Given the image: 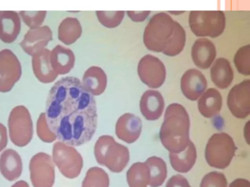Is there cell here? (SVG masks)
<instances>
[{
  "instance_id": "12",
  "label": "cell",
  "mask_w": 250,
  "mask_h": 187,
  "mask_svg": "<svg viewBox=\"0 0 250 187\" xmlns=\"http://www.w3.org/2000/svg\"><path fill=\"white\" fill-rule=\"evenodd\" d=\"M228 106L237 118L244 119L250 114V80H243L235 85L228 96Z\"/></svg>"
},
{
  "instance_id": "13",
  "label": "cell",
  "mask_w": 250,
  "mask_h": 187,
  "mask_svg": "<svg viewBox=\"0 0 250 187\" xmlns=\"http://www.w3.org/2000/svg\"><path fill=\"white\" fill-rule=\"evenodd\" d=\"M53 39L52 29L46 25L30 29L24 35L20 46L23 51L30 56L45 49Z\"/></svg>"
},
{
  "instance_id": "11",
  "label": "cell",
  "mask_w": 250,
  "mask_h": 187,
  "mask_svg": "<svg viewBox=\"0 0 250 187\" xmlns=\"http://www.w3.org/2000/svg\"><path fill=\"white\" fill-rule=\"evenodd\" d=\"M139 77L151 89L160 88L166 79V67L158 57L150 54L143 56L137 66Z\"/></svg>"
},
{
  "instance_id": "28",
  "label": "cell",
  "mask_w": 250,
  "mask_h": 187,
  "mask_svg": "<svg viewBox=\"0 0 250 187\" xmlns=\"http://www.w3.org/2000/svg\"><path fill=\"white\" fill-rule=\"evenodd\" d=\"M150 171V187H159L165 182L167 175V168L165 161L157 156H151L146 160Z\"/></svg>"
},
{
  "instance_id": "5",
  "label": "cell",
  "mask_w": 250,
  "mask_h": 187,
  "mask_svg": "<svg viewBox=\"0 0 250 187\" xmlns=\"http://www.w3.org/2000/svg\"><path fill=\"white\" fill-rule=\"evenodd\" d=\"M236 146L233 139L225 132L213 134L206 145L205 156L209 166L216 169L228 168L235 156Z\"/></svg>"
},
{
  "instance_id": "18",
  "label": "cell",
  "mask_w": 250,
  "mask_h": 187,
  "mask_svg": "<svg viewBox=\"0 0 250 187\" xmlns=\"http://www.w3.org/2000/svg\"><path fill=\"white\" fill-rule=\"evenodd\" d=\"M50 53V50L45 48L32 56V67L35 76L41 83L46 84L53 83L58 77L51 65Z\"/></svg>"
},
{
  "instance_id": "30",
  "label": "cell",
  "mask_w": 250,
  "mask_h": 187,
  "mask_svg": "<svg viewBox=\"0 0 250 187\" xmlns=\"http://www.w3.org/2000/svg\"><path fill=\"white\" fill-rule=\"evenodd\" d=\"M109 178L106 171L99 167H93L87 170L82 187H109Z\"/></svg>"
},
{
  "instance_id": "26",
  "label": "cell",
  "mask_w": 250,
  "mask_h": 187,
  "mask_svg": "<svg viewBox=\"0 0 250 187\" xmlns=\"http://www.w3.org/2000/svg\"><path fill=\"white\" fill-rule=\"evenodd\" d=\"M83 34V27L80 20L75 17L62 19L58 26V39L65 45L75 43Z\"/></svg>"
},
{
  "instance_id": "8",
  "label": "cell",
  "mask_w": 250,
  "mask_h": 187,
  "mask_svg": "<svg viewBox=\"0 0 250 187\" xmlns=\"http://www.w3.org/2000/svg\"><path fill=\"white\" fill-rule=\"evenodd\" d=\"M52 160L65 178L74 179L81 173L83 158L72 146L61 141L56 142L52 149Z\"/></svg>"
},
{
  "instance_id": "27",
  "label": "cell",
  "mask_w": 250,
  "mask_h": 187,
  "mask_svg": "<svg viewBox=\"0 0 250 187\" xmlns=\"http://www.w3.org/2000/svg\"><path fill=\"white\" fill-rule=\"evenodd\" d=\"M129 187H147L150 181V171L146 162L133 164L126 172Z\"/></svg>"
},
{
  "instance_id": "32",
  "label": "cell",
  "mask_w": 250,
  "mask_h": 187,
  "mask_svg": "<svg viewBox=\"0 0 250 187\" xmlns=\"http://www.w3.org/2000/svg\"><path fill=\"white\" fill-rule=\"evenodd\" d=\"M96 15L101 24L109 29H114L122 23L125 11H96Z\"/></svg>"
},
{
  "instance_id": "4",
  "label": "cell",
  "mask_w": 250,
  "mask_h": 187,
  "mask_svg": "<svg viewBox=\"0 0 250 187\" xmlns=\"http://www.w3.org/2000/svg\"><path fill=\"white\" fill-rule=\"evenodd\" d=\"M175 21L166 13H156L152 16L143 34L146 48L153 52H163L173 34Z\"/></svg>"
},
{
  "instance_id": "21",
  "label": "cell",
  "mask_w": 250,
  "mask_h": 187,
  "mask_svg": "<svg viewBox=\"0 0 250 187\" xmlns=\"http://www.w3.org/2000/svg\"><path fill=\"white\" fill-rule=\"evenodd\" d=\"M23 170L22 159L14 149H7L0 156V172L8 181H14L21 176Z\"/></svg>"
},
{
  "instance_id": "29",
  "label": "cell",
  "mask_w": 250,
  "mask_h": 187,
  "mask_svg": "<svg viewBox=\"0 0 250 187\" xmlns=\"http://www.w3.org/2000/svg\"><path fill=\"white\" fill-rule=\"evenodd\" d=\"M187 41L185 29L178 22L175 21L173 34L168 42L163 54L168 56H175L184 50Z\"/></svg>"
},
{
  "instance_id": "22",
  "label": "cell",
  "mask_w": 250,
  "mask_h": 187,
  "mask_svg": "<svg viewBox=\"0 0 250 187\" xmlns=\"http://www.w3.org/2000/svg\"><path fill=\"white\" fill-rule=\"evenodd\" d=\"M82 83L93 96H99L106 90L107 76L100 67L92 66L84 72Z\"/></svg>"
},
{
  "instance_id": "17",
  "label": "cell",
  "mask_w": 250,
  "mask_h": 187,
  "mask_svg": "<svg viewBox=\"0 0 250 187\" xmlns=\"http://www.w3.org/2000/svg\"><path fill=\"white\" fill-rule=\"evenodd\" d=\"M140 111L148 121H156L162 116L165 109V99L159 91L147 90L140 102Z\"/></svg>"
},
{
  "instance_id": "24",
  "label": "cell",
  "mask_w": 250,
  "mask_h": 187,
  "mask_svg": "<svg viewBox=\"0 0 250 187\" xmlns=\"http://www.w3.org/2000/svg\"><path fill=\"white\" fill-rule=\"evenodd\" d=\"M210 77L216 87L225 89L229 87L234 78L230 63L225 58H219L210 69Z\"/></svg>"
},
{
  "instance_id": "38",
  "label": "cell",
  "mask_w": 250,
  "mask_h": 187,
  "mask_svg": "<svg viewBox=\"0 0 250 187\" xmlns=\"http://www.w3.org/2000/svg\"><path fill=\"white\" fill-rule=\"evenodd\" d=\"M8 143V131L6 127L0 123V152L6 148Z\"/></svg>"
},
{
  "instance_id": "36",
  "label": "cell",
  "mask_w": 250,
  "mask_h": 187,
  "mask_svg": "<svg viewBox=\"0 0 250 187\" xmlns=\"http://www.w3.org/2000/svg\"><path fill=\"white\" fill-rule=\"evenodd\" d=\"M166 187H191L185 177L175 175L171 177L166 184Z\"/></svg>"
},
{
  "instance_id": "33",
  "label": "cell",
  "mask_w": 250,
  "mask_h": 187,
  "mask_svg": "<svg viewBox=\"0 0 250 187\" xmlns=\"http://www.w3.org/2000/svg\"><path fill=\"white\" fill-rule=\"evenodd\" d=\"M36 131L40 140L44 143H52L57 140L55 133L49 128L45 112H42L39 115L36 125Z\"/></svg>"
},
{
  "instance_id": "35",
  "label": "cell",
  "mask_w": 250,
  "mask_h": 187,
  "mask_svg": "<svg viewBox=\"0 0 250 187\" xmlns=\"http://www.w3.org/2000/svg\"><path fill=\"white\" fill-rule=\"evenodd\" d=\"M200 187H228V181L222 172H210L203 177Z\"/></svg>"
},
{
  "instance_id": "19",
  "label": "cell",
  "mask_w": 250,
  "mask_h": 187,
  "mask_svg": "<svg viewBox=\"0 0 250 187\" xmlns=\"http://www.w3.org/2000/svg\"><path fill=\"white\" fill-rule=\"evenodd\" d=\"M21 20L16 11H0V40L12 43L21 32Z\"/></svg>"
},
{
  "instance_id": "23",
  "label": "cell",
  "mask_w": 250,
  "mask_h": 187,
  "mask_svg": "<svg viewBox=\"0 0 250 187\" xmlns=\"http://www.w3.org/2000/svg\"><path fill=\"white\" fill-rule=\"evenodd\" d=\"M200 96L197 107L203 117L211 118L219 113L222 108V96L219 91L210 88Z\"/></svg>"
},
{
  "instance_id": "20",
  "label": "cell",
  "mask_w": 250,
  "mask_h": 187,
  "mask_svg": "<svg viewBox=\"0 0 250 187\" xmlns=\"http://www.w3.org/2000/svg\"><path fill=\"white\" fill-rule=\"evenodd\" d=\"M75 61L74 51L64 45H57L51 51V65L58 75L68 74L74 68Z\"/></svg>"
},
{
  "instance_id": "7",
  "label": "cell",
  "mask_w": 250,
  "mask_h": 187,
  "mask_svg": "<svg viewBox=\"0 0 250 187\" xmlns=\"http://www.w3.org/2000/svg\"><path fill=\"white\" fill-rule=\"evenodd\" d=\"M8 131L11 142L22 148L31 142L33 137V124L30 111L24 105L13 108L8 117Z\"/></svg>"
},
{
  "instance_id": "37",
  "label": "cell",
  "mask_w": 250,
  "mask_h": 187,
  "mask_svg": "<svg viewBox=\"0 0 250 187\" xmlns=\"http://www.w3.org/2000/svg\"><path fill=\"white\" fill-rule=\"evenodd\" d=\"M150 14V11H127L129 19L134 22L144 21Z\"/></svg>"
},
{
  "instance_id": "25",
  "label": "cell",
  "mask_w": 250,
  "mask_h": 187,
  "mask_svg": "<svg viewBox=\"0 0 250 187\" xmlns=\"http://www.w3.org/2000/svg\"><path fill=\"white\" fill-rule=\"evenodd\" d=\"M197 159V150L192 142L180 153L169 152V161L172 168L177 172L186 173L191 170Z\"/></svg>"
},
{
  "instance_id": "39",
  "label": "cell",
  "mask_w": 250,
  "mask_h": 187,
  "mask_svg": "<svg viewBox=\"0 0 250 187\" xmlns=\"http://www.w3.org/2000/svg\"><path fill=\"white\" fill-rule=\"evenodd\" d=\"M229 187H250V181L244 178H238L234 180Z\"/></svg>"
},
{
  "instance_id": "15",
  "label": "cell",
  "mask_w": 250,
  "mask_h": 187,
  "mask_svg": "<svg viewBox=\"0 0 250 187\" xmlns=\"http://www.w3.org/2000/svg\"><path fill=\"white\" fill-rule=\"evenodd\" d=\"M142 123L141 118L134 114H124L118 118L115 126L117 137L125 143H134L141 134Z\"/></svg>"
},
{
  "instance_id": "10",
  "label": "cell",
  "mask_w": 250,
  "mask_h": 187,
  "mask_svg": "<svg viewBox=\"0 0 250 187\" xmlns=\"http://www.w3.org/2000/svg\"><path fill=\"white\" fill-rule=\"evenodd\" d=\"M22 75V67L17 56L11 49L0 51V92L12 90Z\"/></svg>"
},
{
  "instance_id": "3",
  "label": "cell",
  "mask_w": 250,
  "mask_h": 187,
  "mask_svg": "<svg viewBox=\"0 0 250 187\" xmlns=\"http://www.w3.org/2000/svg\"><path fill=\"white\" fill-rule=\"evenodd\" d=\"M94 154L99 165L113 172H121L129 162V150L115 141L110 135L101 136L94 147Z\"/></svg>"
},
{
  "instance_id": "2",
  "label": "cell",
  "mask_w": 250,
  "mask_h": 187,
  "mask_svg": "<svg viewBox=\"0 0 250 187\" xmlns=\"http://www.w3.org/2000/svg\"><path fill=\"white\" fill-rule=\"evenodd\" d=\"M189 115L183 105H168L159 137L164 147L171 153H180L188 146L189 138Z\"/></svg>"
},
{
  "instance_id": "16",
  "label": "cell",
  "mask_w": 250,
  "mask_h": 187,
  "mask_svg": "<svg viewBox=\"0 0 250 187\" xmlns=\"http://www.w3.org/2000/svg\"><path fill=\"white\" fill-rule=\"evenodd\" d=\"M191 56L193 62L197 67L202 70H207L216 58V46L210 39L200 38L193 44Z\"/></svg>"
},
{
  "instance_id": "14",
  "label": "cell",
  "mask_w": 250,
  "mask_h": 187,
  "mask_svg": "<svg viewBox=\"0 0 250 187\" xmlns=\"http://www.w3.org/2000/svg\"><path fill=\"white\" fill-rule=\"evenodd\" d=\"M207 80L204 75L197 69H189L181 79V89L183 94L191 101H196L206 92Z\"/></svg>"
},
{
  "instance_id": "31",
  "label": "cell",
  "mask_w": 250,
  "mask_h": 187,
  "mask_svg": "<svg viewBox=\"0 0 250 187\" xmlns=\"http://www.w3.org/2000/svg\"><path fill=\"white\" fill-rule=\"evenodd\" d=\"M234 64L238 73L243 75H250V45L241 47L235 53Z\"/></svg>"
},
{
  "instance_id": "9",
  "label": "cell",
  "mask_w": 250,
  "mask_h": 187,
  "mask_svg": "<svg viewBox=\"0 0 250 187\" xmlns=\"http://www.w3.org/2000/svg\"><path fill=\"white\" fill-rule=\"evenodd\" d=\"M30 180L33 187H53L55 169L52 158L44 152H39L30 159Z\"/></svg>"
},
{
  "instance_id": "6",
  "label": "cell",
  "mask_w": 250,
  "mask_h": 187,
  "mask_svg": "<svg viewBox=\"0 0 250 187\" xmlns=\"http://www.w3.org/2000/svg\"><path fill=\"white\" fill-rule=\"evenodd\" d=\"M188 23L195 36L216 38L225 31L226 17L222 11H191Z\"/></svg>"
},
{
  "instance_id": "1",
  "label": "cell",
  "mask_w": 250,
  "mask_h": 187,
  "mask_svg": "<svg viewBox=\"0 0 250 187\" xmlns=\"http://www.w3.org/2000/svg\"><path fill=\"white\" fill-rule=\"evenodd\" d=\"M45 113L49 128L57 139L69 146L88 143L97 128L94 96L74 76L62 77L52 86Z\"/></svg>"
},
{
  "instance_id": "34",
  "label": "cell",
  "mask_w": 250,
  "mask_h": 187,
  "mask_svg": "<svg viewBox=\"0 0 250 187\" xmlns=\"http://www.w3.org/2000/svg\"><path fill=\"white\" fill-rule=\"evenodd\" d=\"M19 14L26 26L30 29H35L42 26L47 11H20Z\"/></svg>"
},
{
  "instance_id": "40",
  "label": "cell",
  "mask_w": 250,
  "mask_h": 187,
  "mask_svg": "<svg viewBox=\"0 0 250 187\" xmlns=\"http://www.w3.org/2000/svg\"><path fill=\"white\" fill-rule=\"evenodd\" d=\"M11 187H30V185L27 181L21 180V181H17L14 185L11 186Z\"/></svg>"
}]
</instances>
